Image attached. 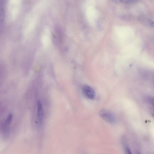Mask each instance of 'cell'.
Returning <instances> with one entry per match:
<instances>
[{"label":"cell","mask_w":154,"mask_h":154,"mask_svg":"<svg viewBox=\"0 0 154 154\" xmlns=\"http://www.w3.org/2000/svg\"><path fill=\"white\" fill-rule=\"evenodd\" d=\"M114 1L125 4H133L137 3L138 0H112Z\"/></svg>","instance_id":"5"},{"label":"cell","mask_w":154,"mask_h":154,"mask_svg":"<svg viewBox=\"0 0 154 154\" xmlns=\"http://www.w3.org/2000/svg\"><path fill=\"white\" fill-rule=\"evenodd\" d=\"M153 83L154 84V75H153Z\"/></svg>","instance_id":"9"},{"label":"cell","mask_w":154,"mask_h":154,"mask_svg":"<svg viewBox=\"0 0 154 154\" xmlns=\"http://www.w3.org/2000/svg\"><path fill=\"white\" fill-rule=\"evenodd\" d=\"M37 116L38 120L40 123L42 122L44 116V111L42 105L40 100L37 103Z\"/></svg>","instance_id":"3"},{"label":"cell","mask_w":154,"mask_h":154,"mask_svg":"<svg viewBox=\"0 0 154 154\" xmlns=\"http://www.w3.org/2000/svg\"><path fill=\"white\" fill-rule=\"evenodd\" d=\"M122 145L124 148V149L126 153L129 154H131V151L130 149L126 138H123L122 141Z\"/></svg>","instance_id":"4"},{"label":"cell","mask_w":154,"mask_h":154,"mask_svg":"<svg viewBox=\"0 0 154 154\" xmlns=\"http://www.w3.org/2000/svg\"><path fill=\"white\" fill-rule=\"evenodd\" d=\"M82 92L84 95L87 98L93 100L95 95L94 90L89 85H85L82 88Z\"/></svg>","instance_id":"2"},{"label":"cell","mask_w":154,"mask_h":154,"mask_svg":"<svg viewBox=\"0 0 154 154\" xmlns=\"http://www.w3.org/2000/svg\"><path fill=\"white\" fill-rule=\"evenodd\" d=\"M148 100L149 103L154 108V97H148Z\"/></svg>","instance_id":"7"},{"label":"cell","mask_w":154,"mask_h":154,"mask_svg":"<svg viewBox=\"0 0 154 154\" xmlns=\"http://www.w3.org/2000/svg\"><path fill=\"white\" fill-rule=\"evenodd\" d=\"M13 118V114H9L6 119L5 122V125L8 126L9 125H10L11 123Z\"/></svg>","instance_id":"6"},{"label":"cell","mask_w":154,"mask_h":154,"mask_svg":"<svg viewBox=\"0 0 154 154\" xmlns=\"http://www.w3.org/2000/svg\"><path fill=\"white\" fill-rule=\"evenodd\" d=\"M100 116L107 122L114 124L116 122V118L114 114L111 111L106 109H102L99 112Z\"/></svg>","instance_id":"1"},{"label":"cell","mask_w":154,"mask_h":154,"mask_svg":"<svg viewBox=\"0 0 154 154\" xmlns=\"http://www.w3.org/2000/svg\"><path fill=\"white\" fill-rule=\"evenodd\" d=\"M147 21L150 26L154 28V22L149 20H147Z\"/></svg>","instance_id":"8"}]
</instances>
